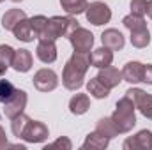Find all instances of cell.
I'll use <instances>...</instances> for the list:
<instances>
[{"mask_svg":"<svg viewBox=\"0 0 152 150\" xmlns=\"http://www.w3.org/2000/svg\"><path fill=\"white\" fill-rule=\"evenodd\" d=\"M131 44L134 48H147L151 44V32L149 28H140V30H131Z\"/></svg>","mask_w":152,"mask_h":150,"instance_id":"cell-25","label":"cell"},{"mask_svg":"<svg viewBox=\"0 0 152 150\" xmlns=\"http://www.w3.org/2000/svg\"><path fill=\"white\" fill-rule=\"evenodd\" d=\"M122 147L126 150H152V133L149 129H143L134 136L127 138Z\"/></svg>","mask_w":152,"mask_h":150,"instance_id":"cell-10","label":"cell"},{"mask_svg":"<svg viewBox=\"0 0 152 150\" xmlns=\"http://www.w3.org/2000/svg\"><path fill=\"white\" fill-rule=\"evenodd\" d=\"M143 69H145V66H143L142 62H127V64L124 66V69H122V78H124V81H127V83H131V85L143 81Z\"/></svg>","mask_w":152,"mask_h":150,"instance_id":"cell-14","label":"cell"},{"mask_svg":"<svg viewBox=\"0 0 152 150\" xmlns=\"http://www.w3.org/2000/svg\"><path fill=\"white\" fill-rule=\"evenodd\" d=\"M108 143H110V140L106 138V136H103L101 133H97V131H94V133H90L87 138H85V141H83V149H90V150H104L108 147Z\"/></svg>","mask_w":152,"mask_h":150,"instance_id":"cell-20","label":"cell"},{"mask_svg":"<svg viewBox=\"0 0 152 150\" xmlns=\"http://www.w3.org/2000/svg\"><path fill=\"white\" fill-rule=\"evenodd\" d=\"M90 60H92V66L97 67V69L108 67V66H112V62H113V51H112L110 48H106V46L97 48V50H94V53L90 55Z\"/></svg>","mask_w":152,"mask_h":150,"instance_id":"cell-16","label":"cell"},{"mask_svg":"<svg viewBox=\"0 0 152 150\" xmlns=\"http://www.w3.org/2000/svg\"><path fill=\"white\" fill-rule=\"evenodd\" d=\"M32 118L30 117H27L25 113H21V115H18V117H14L12 118V122H11V131H12V134L16 136V138H21L23 136V131L27 129V125H28V122H30Z\"/></svg>","mask_w":152,"mask_h":150,"instance_id":"cell-26","label":"cell"},{"mask_svg":"<svg viewBox=\"0 0 152 150\" xmlns=\"http://www.w3.org/2000/svg\"><path fill=\"white\" fill-rule=\"evenodd\" d=\"M12 34H14V37L18 39V41H23V42H32V41L36 39L34 28H32V25H30V20H28V18L21 20V21L12 28Z\"/></svg>","mask_w":152,"mask_h":150,"instance_id":"cell-17","label":"cell"},{"mask_svg":"<svg viewBox=\"0 0 152 150\" xmlns=\"http://www.w3.org/2000/svg\"><path fill=\"white\" fill-rule=\"evenodd\" d=\"M36 55L42 64H53L57 60V44L55 41H46V39H39L37 48H36Z\"/></svg>","mask_w":152,"mask_h":150,"instance_id":"cell-11","label":"cell"},{"mask_svg":"<svg viewBox=\"0 0 152 150\" xmlns=\"http://www.w3.org/2000/svg\"><path fill=\"white\" fill-rule=\"evenodd\" d=\"M126 95L134 103L136 110L142 113L145 118L152 120V95H149L145 90L142 88H129L126 92Z\"/></svg>","mask_w":152,"mask_h":150,"instance_id":"cell-5","label":"cell"},{"mask_svg":"<svg viewBox=\"0 0 152 150\" xmlns=\"http://www.w3.org/2000/svg\"><path fill=\"white\" fill-rule=\"evenodd\" d=\"M25 18H27L25 11H21V9H9V11L4 14V18H2V27H4V30H11V32H12V28H14L21 20H25Z\"/></svg>","mask_w":152,"mask_h":150,"instance_id":"cell-19","label":"cell"},{"mask_svg":"<svg viewBox=\"0 0 152 150\" xmlns=\"http://www.w3.org/2000/svg\"><path fill=\"white\" fill-rule=\"evenodd\" d=\"M101 41H103V46L110 48L112 51H118L124 48L126 44V39L122 36V32H118L117 28H108L101 34Z\"/></svg>","mask_w":152,"mask_h":150,"instance_id":"cell-15","label":"cell"},{"mask_svg":"<svg viewBox=\"0 0 152 150\" xmlns=\"http://www.w3.org/2000/svg\"><path fill=\"white\" fill-rule=\"evenodd\" d=\"M67 39L73 44V50L78 53H90V50L94 46V34L81 27H78Z\"/></svg>","mask_w":152,"mask_h":150,"instance_id":"cell-6","label":"cell"},{"mask_svg":"<svg viewBox=\"0 0 152 150\" xmlns=\"http://www.w3.org/2000/svg\"><path fill=\"white\" fill-rule=\"evenodd\" d=\"M85 16L88 20V23H92L96 27H101V25H106L112 20V9L103 2H94V4H88V7L85 11Z\"/></svg>","mask_w":152,"mask_h":150,"instance_id":"cell-4","label":"cell"},{"mask_svg":"<svg viewBox=\"0 0 152 150\" xmlns=\"http://www.w3.org/2000/svg\"><path fill=\"white\" fill-rule=\"evenodd\" d=\"M134 110H136V106L127 95H124L120 101H117L112 120H113L118 134H126L136 125V113H134Z\"/></svg>","mask_w":152,"mask_h":150,"instance_id":"cell-3","label":"cell"},{"mask_svg":"<svg viewBox=\"0 0 152 150\" xmlns=\"http://www.w3.org/2000/svg\"><path fill=\"white\" fill-rule=\"evenodd\" d=\"M27 101H28V95H27V92L25 90H20V88H16V92H14V95L4 104V113H5V117L7 118H14V117H18V115H21L23 110L27 108Z\"/></svg>","mask_w":152,"mask_h":150,"instance_id":"cell-8","label":"cell"},{"mask_svg":"<svg viewBox=\"0 0 152 150\" xmlns=\"http://www.w3.org/2000/svg\"><path fill=\"white\" fill-rule=\"evenodd\" d=\"M7 147H11V145H9V141H7L5 131H4L2 125H0V149H7Z\"/></svg>","mask_w":152,"mask_h":150,"instance_id":"cell-33","label":"cell"},{"mask_svg":"<svg viewBox=\"0 0 152 150\" xmlns=\"http://www.w3.org/2000/svg\"><path fill=\"white\" fill-rule=\"evenodd\" d=\"M145 14H147V16L152 20V0H149V2H147V11H145Z\"/></svg>","mask_w":152,"mask_h":150,"instance_id":"cell-34","label":"cell"},{"mask_svg":"<svg viewBox=\"0 0 152 150\" xmlns=\"http://www.w3.org/2000/svg\"><path fill=\"white\" fill-rule=\"evenodd\" d=\"M12 2H16V4H18V2H21V0H12Z\"/></svg>","mask_w":152,"mask_h":150,"instance_id":"cell-35","label":"cell"},{"mask_svg":"<svg viewBox=\"0 0 152 150\" xmlns=\"http://www.w3.org/2000/svg\"><path fill=\"white\" fill-rule=\"evenodd\" d=\"M14 92H16V88L9 79H0V103L2 104H5L14 95Z\"/></svg>","mask_w":152,"mask_h":150,"instance_id":"cell-28","label":"cell"},{"mask_svg":"<svg viewBox=\"0 0 152 150\" xmlns=\"http://www.w3.org/2000/svg\"><path fill=\"white\" fill-rule=\"evenodd\" d=\"M32 53L28 50H14V57H12V64L11 67L18 73H28L32 69Z\"/></svg>","mask_w":152,"mask_h":150,"instance_id":"cell-13","label":"cell"},{"mask_svg":"<svg viewBox=\"0 0 152 150\" xmlns=\"http://www.w3.org/2000/svg\"><path fill=\"white\" fill-rule=\"evenodd\" d=\"M34 87L37 88L39 92H51L58 87V76L53 69H39L37 73L32 78Z\"/></svg>","mask_w":152,"mask_h":150,"instance_id":"cell-7","label":"cell"},{"mask_svg":"<svg viewBox=\"0 0 152 150\" xmlns=\"http://www.w3.org/2000/svg\"><path fill=\"white\" fill-rule=\"evenodd\" d=\"M147 11V0H131V14L143 16Z\"/></svg>","mask_w":152,"mask_h":150,"instance_id":"cell-31","label":"cell"},{"mask_svg":"<svg viewBox=\"0 0 152 150\" xmlns=\"http://www.w3.org/2000/svg\"><path fill=\"white\" fill-rule=\"evenodd\" d=\"M78 21L76 18L69 16H53L48 20L42 34L39 36V39H46V41H57L60 37H69L76 28H78Z\"/></svg>","mask_w":152,"mask_h":150,"instance_id":"cell-2","label":"cell"},{"mask_svg":"<svg viewBox=\"0 0 152 150\" xmlns=\"http://www.w3.org/2000/svg\"><path fill=\"white\" fill-rule=\"evenodd\" d=\"M87 92H88L92 97H96V99H106V97L110 95V88L104 87V85L97 79V76H96V78H90V79L87 81Z\"/></svg>","mask_w":152,"mask_h":150,"instance_id":"cell-21","label":"cell"},{"mask_svg":"<svg viewBox=\"0 0 152 150\" xmlns=\"http://www.w3.org/2000/svg\"><path fill=\"white\" fill-rule=\"evenodd\" d=\"M90 64H92L90 53H78V51H75L71 55V58L67 60V64L64 66L62 85L67 90H80Z\"/></svg>","mask_w":152,"mask_h":150,"instance_id":"cell-1","label":"cell"},{"mask_svg":"<svg viewBox=\"0 0 152 150\" xmlns=\"http://www.w3.org/2000/svg\"><path fill=\"white\" fill-rule=\"evenodd\" d=\"M96 131L101 133L103 136H106L108 140H113L115 136H118V131H117V127H115L112 117H104V118H101V120L97 122V125H96Z\"/></svg>","mask_w":152,"mask_h":150,"instance_id":"cell-23","label":"cell"},{"mask_svg":"<svg viewBox=\"0 0 152 150\" xmlns=\"http://www.w3.org/2000/svg\"><path fill=\"white\" fill-rule=\"evenodd\" d=\"M90 108V99L87 94H76L69 101V111L73 115H83Z\"/></svg>","mask_w":152,"mask_h":150,"instance_id":"cell-18","label":"cell"},{"mask_svg":"<svg viewBox=\"0 0 152 150\" xmlns=\"http://www.w3.org/2000/svg\"><path fill=\"white\" fill-rule=\"evenodd\" d=\"M14 57V50L9 44H0V78L5 74V71L11 67Z\"/></svg>","mask_w":152,"mask_h":150,"instance_id":"cell-24","label":"cell"},{"mask_svg":"<svg viewBox=\"0 0 152 150\" xmlns=\"http://www.w3.org/2000/svg\"><path fill=\"white\" fill-rule=\"evenodd\" d=\"M2 2H4V0H0V4H2Z\"/></svg>","mask_w":152,"mask_h":150,"instance_id":"cell-36","label":"cell"},{"mask_svg":"<svg viewBox=\"0 0 152 150\" xmlns=\"http://www.w3.org/2000/svg\"><path fill=\"white\" fill-rule=\"evenodd\" d=\"M48 136H50V131H48L46 124H42L39 120H30L27 129L23 131L21 140H25L27 143H42L48 140Z\"/></svg>","mask_w":152,"mask_h":150,"instance_id":"cell-9","label":"cell"},{"mask_svg":"<svg viewBox=\"0 0 152 150\" xmlns=\"http://www.w3.org/2000/svg\"><path fill=\"white\" fill-rule=\"evenodd\" d=\"M55 149L71 150V149H73V143H71V140H69V138L62 136V138H58V140H55L53 143H50V145H46V147H44V150H55Z\"/></svg>","mask_w":152,"mask_h":150,"instance_id":"cell-30","label":"cell"},{"mask_svg":"<svg viewBox=\"0 0 152 150\" xmlns=\"http://www.w3.org/2000/svg\"><path fill=\"white\" fill-rule=\"evenodd\" d=\"M97 79H99L104 87H108V88L112 90V88H115V87L120 85V81H122L124 78H122V71H118V69L113 67V66H108V67L99 69Z\"/></svg>","mask_w":152,"mask_h":150,"instance_id":"cell-12","label":"cell"},{"mask_svg":"<svg viewBox=\"0 0 152 150\" xmlns=\"http://www.w3.org/2000/svg\"><path fill=\"white\" fill-rule=\"evenodd\" d=\"M143 83L152 85V66L151 64H147L145 69H143Z\"/></svg>","mask_w":152,"mask_h":150,"instance_id":"cell-32","label":"cell"},{"mask_svg":"<svg viewBox=\"0 0 152 150\" xmlns=\"http://www.w3.org/2000/svg\"><path fill=\"white\" fill-rule=\"evenodd\" d=\"M46 23H48V18H46V16H41V14H39V16L30 18V25H32V28H34L36 39H39V36L42 34V30H44Z\"/></svg>","mask_w":152,"mask_h":150,"instance_id":"cell-29","label":"cell"},{"mask_svg":"<svg viewBox=\"0 0 152 150\" xmlns=\"http://www.w3.org/2000/svg\"><path fill=\"white\" fill-rule=\"evenodd\" d=\"M122 23H124V27H126L129 32H131V30H140V28H145V27H147L143 16H136V14H127V16H124Z\"/></svg>","mask_w":152,"mask_h":150,"instance_id":"cell-27","label":"cell"},{"mask_svg":"<svg viewBox=\"0 0 152 150\" xmlns=\"http://www.w3.org/2000/svg\"><path fill=\"white\" fill-rule=\"evenodd\" d=\"M60 5H62V9H64L67 14L78 16V14H81V12L87 11L88 2H87V0H60Z\"/></svg>","mask_w":152,"mask_h":150,"instance_id":"cell-22","label":"cell"}]
</instances>
